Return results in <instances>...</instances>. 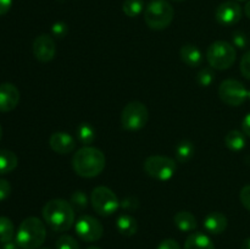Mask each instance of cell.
<instances>
[{
	"mask_svg": "<svg viewBox=\"0 0 250 249\" xmlns=\"http://www.w3.org/2000/svg\"><path fill=\"white\" fill-rule=\"evenodd\" d=\"M105 165L106 158L104 153L95 146H82L72 158L73 171L83 178L97 177L104 171Z\"/></svg>",
	"mask_w": 250,
	"mask_h": 249,
	"instance_id": "6da1fadb",
	"label": "cell"
},
{
	"mask_svg": "<svg viewBox=\"0 0 250 249\" xmlns=\"http://www.w3.org/2000/svg\"><path fill=\"white\" fill-rule=\"evenodd\" d=\"M45 224L55 232L68 231L75 224L76 211L71 203L63 199H51L42 210Z\"/></svg>",
	"mask_w": 250,
	"mask_h": 249,
	"instance_id": "7a4b0ae2",
	"label": "cell"
},
{
	"mask_svg": "<svg viewBox=\"0 0 250 249\" xmlns=\"http://www.w3.org/2000/svg\"><path fill=\"white\" fill-rule=\"evenodd\" d=\"M45 225L36 216L24 219L16 232V244L22 249H39L45 242Z\"/></svg>",
	"mask_w": 250,
	"mask_h": 249,
	"instance_id": "3957f363",
	"label": "cell"
},
{
	"mask_svg": "<svg viewBox=\"0 0 250 249\" xmlns=\"http://www.w3.org/2000/svg\"><path fill=\"white\" fill-rule=\"evenodd\" d=\"M175 11L172 5L166 0H153L144 10V21L146 26L155 31L167 28L172 22Z\"/></svg>",
	"mask_w": 250,
	"mask_h": 249,
	"instance_id": "277c9868",
	"label": "cell"
},
{
	"mask_svg": "<svg viewBox=\"0 0 250 249\" xmlns=\"http://www.w3.org/2000/svg\"><path fill=\"white\" fill-rule=\"evenodd\" d=\"M237 51L233 44L226 41H216L207 50V60L214 70H227L234 63Z\"/></svg>",
	"mask_w": 250,
	"mask_h": 249,
	"instance_id": "5b68a950",
	"label": "cell"
},
{
	"mask_svg": "<svg viewBox=\"0 0 250 249\" xmlns=\"http://www.w3.org/2000/svg\"><path fill=\"white\" fill-rule=\"evenodd\" d=\"M90 203L95 211L102 216H110L120 208V200L112 189L105 186H99L92 190Z\"/></svg>",
	"mask_w": 250,
	"mask_h": 249,
	"instance_id": "8992f818",
	"label": "cell"
},
{
	"mask_svg": "<svg viewBox=\"0 0 250 249\" xmlns=\"http://www.w3.org/2000/svg\"><path fill=\"white\" fill-rule=\"evenodd\" d=\"M176 163L173 159L164 155H150L144 161V171L146 175L158 181H167L176 172Z\"/></svg>",
	"mask_w": 250,
	"mask_h": 249,
	"instance_id": "52a82bcc",
	"label": "cell"
},
{
	"mask_svg": "<svg viewBox=\"0 0 250 249\" xmlns=\"http://www.w3.org/2000/svg\"><path fill=\"white\" fill-rule=\"evenodd\" d=\"M149 119L148 107L141 102H131L121 112V124L127 131H139Z\"/></svg>",
	"mask_w": 250,
	"mask_h": 249,
	"instance_id": "ba28073f",
	"label": "cell"
},
{
	"mask_svg": "<svg viewBox=\"0 0 250 249\" xmlns=\"http://www.w3.org/2000/svg\"><path fill=\"white\" fill-rule=\"evenodd\" d=\"M219 97L226 105L239 106L248 99V89L241 81L229 78L220 84Z\"/></svg>",
	"mask_w": 250,
	"mask_h": 249,
	"instance_id": "9c48e42d",
	"label": "cell"
},
{
	"mask_svg": "<svg viewBox=\"0 0 250 249\" xmlns=\"http://www.w3.org/2000/svg\"><path fill=\"white\" fill-rule=\"evenodd\" d=\"M75 229L77 236L84 242L99 241L104 234V227L102 222L90 215H82L75 222Z\"/></svg>",
	"mask_w": 250,
	"mask_h": 249,
	"instance_id": "30bf717a",
	"label": "cell"
},
{
	"mask_svg": "<svg viewBox=\"0 0 250 249\" xmlns=\"http://www.w3.org/2000/svg\"><path fill=\"white\" fill-rule=\"evenodd\" d=\"M215 19L222 26H233L242 19V7L236 1H225L217 6L215 11Z\"/></svg>",
	"mask_w": 250,
	"mask_h": 249,
	"instance_id": "8fae6325",
	"label": "cell"
},
{
	"mask_svg": "<svg viewBox=\"0 0 250 249\" xmlns=\"http://www.w3.org/2000/svg\"><path fill=\"white\" fill-rule=\"evenodd\" d=\"M33 55L41 62H49L55 58L56 44L48 34H41L33 42Z\"/></svg>",
	"mask_w": 250,
	"mask_h": 249,
	"instance_id": "7c38bea8",
	"label": "cell"
},
{
	"mask_svg": "<svg viewBox=\"0 0 250 249\" xmlns=\"http://www.w3.org/2000/svg\"><path fill=\"white\" fill-rule=\"evenodd\" d=\"M20 90L12 83L0 84V112H10L19 105Z\"/></svg>",
	"mask_w": 250,
	"mask_h": 249,
	"instance_id": "4fadbf2b",
	"label": "cell"
},
{
	"mask_svg": "<svg viewBox=\"0 0 250 249\" xmlns=\"http://www.w3.org/2000/svg\"><path fill=\"white\" fill-rule=\"evenodd\" d=\"M49 145L55 153L66 155L75 150L76 139L66 132H55L49 138Z\"/></svg>",
	"mask_w": 250,
	"mask_h": 249,
	"instance_id": "5bb4252c",
	"label": "cell"
},
{
	"mask_svg": "<svg viewBox=\"0 0 250 249\" xmlns=\"http://www.w3.org/2000/svg\"><path fill=\"white\" fill-rule=\"evenodd\" d=\"M204 228L207 229V232L211 234H220L222 232H225V229L227 228V225H229V220L225 216L222 212L214 211L208 214L204 217Z\"/></svg>",
	"mask_w": 250,
	"mask_h": 249,
	"instance_id": "9a60e30c",
	"label": "cell"
},
{
	"mask_svg": "<svg viewBox=\"0 0 250 249\" xmlns=\"http://www.w3.org/2000/svg\"><path fill=\"white\" fill-rule=\"evenodd\" d=\"M181 60L189 67H197L203 62V53L194 44H185L180 50Z\"/></svg>",
	"mask_w": 250,
	"mask_h": 249,
	"instance_id": "2e32d148",
	"label": "cell"
},
{
	"mask_svg": "<svg viewBox=\"0 0 250 249\" xmlns=\"http://www.w3.org/2000/svg\"><path fill=\"white\" fill-rule=\"evenodd\" d=\"M185 249H215V246L208 234L194 232L186 239Z\"/></svg>",
	"mask_w": 250,
	"mask_h": 249,
	"instance_id": "e0dca14e",
	"label": "cell"
},
{
	"mask_svg": "<svg viewBox=\"0 0 250 249\" xmlns=\"http://www.w3.org/2000/svg\"><path fill=\"white\" fill-rule=\"evenodd\" d=\"M116 229L122 236L131 237L136 234L138 224H137V220L129 214H121L116 219Z\"/></svg>",
	"mask_w": 250,
	"mask_h": 249,
	"instance_id": "ac0fdd59",
	"label": "cell"
},
{
	"mask_svg": "<svg viewBox=\"0 0 250 249\" xmlns=\"http://www.w3.org/2000/svg\"><path fill=\"white\" fill-rule=\"evenodd\" d=\"M173 222H175L176 227L182 232H192L197 228L198 222L194 215L189 211H178L177 214L173 216Z\"/></svg>",
	"mask_w": 250,
	"mask_h": 249,
	"instance_id": "d6986e66",
	"label": "cell"
},
{
	"mask_svg": "<svg viewBox=\"0 0 250 249\" xmlns=\"http://www.w3.org/2000/svg\"><path fill=\"white\" fill-rule=\"evenodd\" d=\"M16 154L7 149H0V175H7L17 167Z\"/></svg>",
	"mask_w": 250,
	"mask_h": 249,
	"instance_id": "ffe728a7",
	"label": "cell"
},
{
	"mask_svg": "<svg viewBox=\"0 0 250 249\" xmlns=\"http://www.w3.org/2000/svg\"><path fill=\"white\" fill-rule=\"evenodd\" d=\"M246 134L238 129H232L225 137V144L232 151H241L246 146Z\"/></svg>",
	"mask_w": 250,
	"mask_h": 249,
	"instance_id": "44dd1931",
	"label": "cell"
},
{
	"mask_svg": "<svg viewBox=\"0 0 250 249\" xmlns=\"http://www.w3.org/2000/svg\"><path fill=\"white\" fill-rule=\"evenodd\" d=\"M194 151L195 148L194 145H193L192 142L185 139V141H181L180 143L176 145L175 156L176 159H177V161H180V163H187V161H189L190 159L193 158Z\"/></svg>",
	"mask_w": 250,
	"mask_h": 249,
	"instance_id": "7402d4cb",
	"label": "cell"
},
{
	"mask_svg": "<svg viewBox=\"0 0 250 249\" xmlns=\"http://www.w3.org/2000/svg\"><path fill=\"white\" fill-rule=\"evenodd\" d=\"M76 134H77V139L80 143L84 144V145H89L93 142L95 141V137H97V133H95V128L90 124H81L80 126L76 128Z\"/></svg>",
	"mask_w": 250,
	"mask_h": 249,
	"instance_id": "603a6c76",
	"label": "cell"
},
{
	"mask_svg": "<svg viewBox=\"0 0 250 249\" xmlns=\"http://www.w3.org/2000/svg\"><path fill=\"white\" fill-rule=\"evenodd\" d=\"M15 236L14 222L6 216H0V242L4 244L12 242Z\"/></svg>",
	"mask_w": 250,
	"mask_h": 249,
	"instance_id": "cb8c5ba5",
	"label": "cell"
},
{
	"mask_svg": "<svg viewBox=\"0 0 250 249\" xmlns=\"http://www.w3.org/2000/svg\"><path fill=\"white\" fill-rule=\"evenodd\" d=\"M143 0H125L122 5V11L128 17H137L144 11Z\"/></svg>",
	"mask_w": 250,
	"mask_h": 249,
	"instance_id": "d4e9b609",
	"label": "cell"
},
{
	"mask_svg": "<svg viewBox=\"0 0 250 249\" xmlns=\"http://www.w3.org/2000/svg\"><path fill=\"white\" fill-rule=\"evenodd\" d=\"M71 205L73 207L75 211H82L87 208L88 205V197L84 192L82 190H76L72 195H71V199H70Z\"/></svg>",
	"mask_w": 250,
	"mask_h": 249,
	"instance_id": "484cf974",
	"label": "cell"
},
{
	"mask_svg": "<svg viewBox=\"0 0 250 249\" xmlns=\"http://www.w3.org/2000/svg\"><path fill=\"white\" fill-rule=\"evenodd\" d=\"M197 81L198 83H199V85H202V87H209V85L215 81L214 71L209 67L202 68V70L198 72Z\"/></svg>",
	"mask_w": 250,
	"mask_h": 249,
	"instance_id": "4316f807",
	"label": "cell"
},
{
	"mask_svg": "<svg viewBox=\"0 0 250 249\" xmlns=\"http://www.w3.org/2000/svg\"><path fill=\"white\" fill-rule=\"evenodd\" d=\"M56 249H80V246L72 236L62 234L56 241Z\"/></svg>",
	"mask_w": 250,
	"mask_h": 249,
	"instance_id": "83f0119b",
	"label": "cell"
},
{
	"mask_svg": "<svg viewBox=\"0 0 250 249\" xmlns=\"http://www.w3.org/2000/svg\"><path fill=\"white\" fill-rule=\"evenodd\" d=\"M232 42H233V45L237 46L239 49H246L249 45V39L247 37V34L242 31H236L232 36Z\"/></svg>",
	"mask_w": 250,
	"mask_h": 249,
	"instance_id": "f1b7e54d",
	"label": "cell"
},
{
	"mask_svg": "<svg viewBox=\"0 0 250 249\" xmlns=\"http://www.w3.org/2000/svg\"><path fill=\"white\" fill-rule=\"evenodd\" d=\"M239 68H241V72L247 80H250V50L247 51L241 59V65H239Z\"/></svg>",
	"mask_w": 250,
	"mask_h": 249,
	"instance_id": "f546056e",
	"label": "cell"
},
{
	"mask_svg": "<svg viewBox=\"0 0 250 249\" xmlns=\"http://www.w3.org/2000/svg\"><path fill=\"white\" fill-rule=\"evenodd\" d=\"M239 199H241L242 205L250 211V185L244 186L239 193Z\"/></svg>",
	"mask_w": 250,
	"mask_h": 249,
	"instance_id": "4dcf8cb0",
	"label": "cell"
},
{
	"mask_svg": "<svg viewBox=\"0 0 250 249\" xmlns=\"http://www.w3.org/2000/svg\"><path fill=\"white\" fill-rule=\"evenodd\" d=\"M51 33L58 38H62L67 33V24L63 23V22H56L51 27Z\"/></svg>",
	"mask_w": 250,
	"mask_h": 249,
	"instance_id": "1f68e13d",
	"label": "cell"
},
{
	"mask_svg": "<svg viewBox=\"0 0 250 249\" xmlns=\"http://www.w3.org/2000/svg\"><path fill=\"white\" fill-rule=\"evenodd\" d=\"M10 194H11V185H10V182L7 180H4V178H0V202L9 198Z\"/></svg>",
	"mask_w": 250,
	"mask_h": 249,
	"instance_id": "d6a6232c",
	"label": "cell"
},
{
	"mask_svg": "<svg viewBox=\"0 0 250 249\" xmlns=\"http://www.w3.org/2000/svg\"><path fill=\"white\" fill-rule=\"evenodd\" d=\"M156 249H181V246L178 244L177 241H175V239L167 238L161 241Z\"/></svg>",
	"mask_w": 250,
	"mask_h": 249,
	"instance_id": "836d02e7",
	"label": "cell"
},
{
	"mask_svg": "<svg viewBox=\"0 0 250 249\" xmlns=\"http://www.w3.org/2000/svg\"><path fill=\"white\" fill-rule=\"evenodd\" d=\"M139 205L138 200L136 199V198H126V199L122 200L121 203H120V207L124 208V209L128 210V211H132V210L137 209Z\"/></svg>",
	"mask_w": 250,
	"mask_h": 249,
	"instance_id": "e575fe53",
	"label": "cell"
},
{
	"mask_svg": "<svg viewBox=\"0 0 250 249\" xmlns=\"http://www.w3.org/2000/svg\"><path fill=\"white\" fill-rule=\"evenodd\" d=\"M12 6V0H0V16L7 14Z\"/></svg>",
	"mask_w": 250,
	"mask_h": 249,
	"instance_id": "d590c367",
	"label": "cell"
},
{
	"mask_svg": "<svg viewBox=\"0 0 250 249\" xmlns=\"http://www.w3.org/2000/svg\"><path fill=\"white\" fill-rule=\"evenodd\" d=\"M242 129H243V133L246 136L250 137V112L246 115V117L242 121Z\"/></svg>",
	"mask_w": 250,
	"mask_h": 249,
	"instance_id": "8d00e7d4",
	"label": "cell"
},
{
	"mask_svg": "<svg viewBox=\"0 0 250 249\" xmlns=\"http://www.w3.org/2000/svg\"><path fill=\"white\" fill-rule=\"evenodd\" d=\"M244 14H246V16L250 20V0L247 1L246 6H244Z\"/></svg>",
	"mask_w": 250,
	"mask_h": 249,
	"instance_id": "74e56055",
	"label": "cell"
},
{
	"mask_svg": "<svg viewBox=\"0 0 250 249\" xmlns=\"http://www.w3.org/2000/svg\"><path fill=\"white\" fill-rule=\"evenodd\" d=\"M242 249H250V237L246 238L242 243Z\"/></svg>",
	"mask_w": 250,
	"mask_h": 249,
	"instance_id": "f35d334b",
	"label": "cell"
},
{
	"mask_svg": "<svg viewBox=\"0 0 250 249\" xmlns=\"http://www.w3.org/2000/svg\"><path fill=\"white\" fill-rule=\"evenodd\" d=\"M4 249H17V248H16V246H15V244H12L11 242H10V243L5 244Z\"/></svg>",
	"mask_w": 250,
	"mask_h": 249,
	"instance_id": "ab89813d",
	"label": "cell"
},
{
	"mask_svg": "<svg viewBox=\"0 0 250 249\" xmlns=\"http://www.w3.org/2000/svg\"><path fill=\"white\" fill-rule=\"evenodd\" d=\"M1 137H2V128L1 126H0V141H1Z\"/></svg>",
	"mask_w": 250,
	"mask_h": 249,
	"instance_id": "60d3db41",
	"label": "cell"
},
{
	"mask_svg": "<svg viewBox=\"0 0 250 249\" xmlns=\"http://www.w3.org/2000/svg\"><path fill=\"white\" fill-rule=\"evenodd\" d=\"M87 249H100V248H98V247H89V248Z\"/></svg>",
	"mask_w": 250,
	"mask_h": 249,
	"instance_id": "b9f144b4",
	"label": "cell"
},
{
	"mask_svg": "<svg viewBox=\"0 0 250 249\" xmlns=\"http://www.w3.org/2000/svg\"><path fill=\"white\" fill-rule=\"evenodd\" d=\"M172 1H176V2H181V1H185V0H172Z\"/></svg>",
	"mask_w": 250,
	"mask_h": 249,
	"instance_id": "7bdbcfd3",
	"label": "cell"
},
{
	"mask_svg": "<svg viewBox=\"0 0 250 249\" xmlns=\"http://www.w3.org/2000/svg\"><path fill=\"white\" fill-rule=\"evenodd\" d=\"M248 99H250V89L248 90Z\"/></svg>",
	"mask_w": 250,
	"mask_h": 249,
	"instance_id": "ee69618b",
	"label": "cell"
},
{
	"mask_svg": "<svg viewBox=\"0 0 250 249\" xmlns=\"http://www.w3.org/2000/svg\"><path fill=\"white\" fill-rule=\"evenodd\" d=\"M43 249H48V248H43Z\"/></svg>",
	"mask_w": 250,
	"mask_h": 249,
	"instance_id": "f6af8a7d",
	"label": "cell"
}]
</instances>
